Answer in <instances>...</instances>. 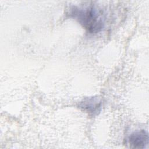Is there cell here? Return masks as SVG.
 <instances>
[{
  "instance_id": "1",
  "label": "cell",
  "mask_w": 149,
  "mask_h": 149,
  "mask_svg": "<svg viewBox=\"0 0 149 149\" xmlns=\"http://www.w3.org/2000/svg\"><path fill=\"white\" fill-rule=\"evenodd\" d=\"M69 15L91 34L99 33L104 26L102 13L93 6L86 7L73 6L70 8Z\"/></svg>"
},
{
  "instance_id": "2",
  "label": "cell",
  "mask_w": 149,
  "mask_h": 149,
  "mask_svg": "<svg viewBox=\"0 0 149 149\" xmlns=\"http://www.w3.org/2000/svg\"><path fill=\"white\" fill-rule=\"evenodd\" d=\"M127 142L131 148H144L148 143V133L145 130L134 132L129 136Z\"/></svg>"
},
{
  "instance_id": "3",
  "label": "cell",
  "mask_w": 149,
  "mask_h": 149,
  "mask_svg": "<svg viewBox=\"0 0 149 149\" xmlns=\"http://www.w3.org/2000/svg\"><path fill=\"white\" fill-rule=\"evenodd\" d=\"M101 101L97 97L86 98L79 103V107L89 114L95 115L100 112Z\"/></svg>"
}]
</instances>
